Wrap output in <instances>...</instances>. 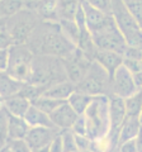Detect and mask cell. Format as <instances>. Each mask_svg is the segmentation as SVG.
<instances>
[{
    "label": "cell",
    "instance_id": "obj_1",
    "mask_svg": "<svg viewBox=\"0 0 142 152\" xmlns=\"http://www.w3.org/2000/svg\"><path fill=\"white\" fill-rule=\"evenodd\" d=\"M27 45L34 55H50L60 58H67L78 50L76 45L64 34L60 23L53 20H41Z\"/></svg>",
    "mask_w": 142,
    "mask_h": 152
},
{
    "label": "cell",
    "instance_id": "obj_2",
    "mask_svg": "<svg viewBox=\"0 0 142 152\" xmlns=\"http://www.w3.org/2000/svg\"><path fill=\"white\" fill-rule=\"evenodd\" d=\"M67 80L64 60L50 55H34L32 61V72L28 83L50 88L51 85Z\"/></svg>",
    "mask_w": 142,
    "mask_h": 152
},
{
    "label": "cell",
    "instance_id": "obj_3",
    "mask_svg": "<svg viewBox=\"0 0 142 152\" xmlns=\"http://www.w3.org/2000/svg\"><path fill=\"white\" fill-rule=\"evenodd\" d=\"M86 121L88 137L91 141H98L105 137L111 131V117H109V96L99 95L94 96L84 113Z\"/></svg>",
    "mask_w": 142,
    "mask_h": 152
},
{
    "label": "cell",
    "instance_id": "obj_4",
    "mask_svg": "<svg viewBox=\"0 0 142 152\" xmlns=\"http://www.w3.org/2000/svg\"><path fill=\"white\" fill-rule=\"evenodd\" d=\"M111 14L114 18L122 34L124 36L127 45L142 48V28L123 3V0H112Z\"/></svg>",
    "mask_w": 142,
    "mask_h": 152
},
{
    "label": "cell",
    "instance_id": "obj_5",
    "mask_svg": "<svg viewBox=\"0 0 142 152\" xmlns=\"http://www.w3.org/2000/svg\"><path fill=\"white\" fill-rule=\"evenodd\" d=\"M76 90L91 96L112 94V75L103 66L94 60L84 79L76 85Z\"/></svg>",
    "mask_w": 142,
    "mask_h": 152
},
{
    "label": "cell",
    "instance_id": "obj_6",
    "mask_svg": "<svg viewBox=\"0 0 142 152\" xmlns=\"http://www.w3.org/2000/svg\"><path fill=\"white\" fill-rule=\"evenodd\" d=\"M41 20L42 19L36 12L24 7L14 15L7 18L5 29L10 34L14 45L27 43L28 38Z\"/></svg>",
    "mask_w": 142,
    "mask_h": 152
},
{
    "label": "cell",
    "instance_id": "obj_7",
    "mask_svg": "<svg viewBox=\"0 0 142 152\" xmlns=\"http://www.w3.org/2000/svg\"><path fill=\"white\" fill-rule=\"evenodd\" d=\"M90 33L93 36L94 43L99 50L114 51L123 55L127 46H128L112 14L100 27H98L97 29L91 31Z\"/></svg>",
    "mask_w": 142,
    "mask_h": 152
},
{
    "label": "cell",
    "instance_id": "obj_8",
    "mask_svg": "<svg viewBox=\"0 0 142 152\" xmlns=\"http://www.w3.org/2000/svg\"><path fill=\"white\" fill-rule=\"evenodd\" d=\"M34 53L27 43H18L9 47V64L7 72L12 77L28 83L32 72V61Z\"/></svg>",
    "mask_w": 142,
    "mask_h": 152
},
{
    "label": "cell",
    "instance_id": "obj_9",
    "mask_svg": "<svg viewBox=\"0 0 142 152\" xmlns=\"http://www.w3.org/2000/svg\"><path fill=\"white\" fill-rule=\"evenodd\" d=\"M62 60H64L67 80L72 81L76 85L84 79L85 74L88 72L89 67H90V65L94 61L90 57H88L84 52L80 51L79 48L74 52V55H71L67 58H62Z\"/></svg>",
    "mask_w": 142,
    "mask_h": 152
},
{
    "label": "cell",
    "instance_id": "obj_10",
    "mask_svg": "<svg viewBox=\"0 0 142 152\" xmlns=\"http://www.w3.org/2000/svg\"><path fill=\"white\" fill-rule=\"evenodd\" d=\"M137 90V85L135 83L133 74L124 65H121L114 74L112 75V94L121 98H128L132 94H135ZM109 95V96H111Z\"/></svg>",
    "mask_w": 142,
    "mask_h": 152
},
{
    "label": "cell",
    "instance_id": "obj_11",
    "mask_svg": "<svg viewBox=\"0 0 142 152\" xmlns=\"http://www.w3.org/2000/svg\"><path fill=\"white\" fill-rule=\"evenodd\" d=\"M61 129L50 127H31L26 136V141L32 150L47 147L52 143L56 137L59 136Z\"/></svg>",
    "mask_w": 142,
    "mask_h": 152
},
{
    "label": "cell",
    "instance_id": "obj_12",
    "mask_svg": "<svg viewBox=\"0 0 142 152\" xmlns=\"http://www.w3.org/2000/svg\"><path fill=\"white\" fill-rule=\"evenodd\" d=\"M50 117L52 122H53L55 127H57L59 129L62 131V129H71L75 121L78 119L79 114L74 110V108L67 102H65L57 109H55L50 114Z\"/></svg>",
    "mask_w": 142,
    "mask_h": 152
},
{
    "label": "cell",
    "instance_id": "obj_13",
    "mask_svg": "<svg viewBox=\"0 0 142 152\" xmlns=\"http://www.w3.org/2000/svg\"><path fill=\"white\" fill-rule=\"evenodd\" d=\"M24 7L36 12L42 20L59 22L57 0H27Z\"/></svg>",
    "mask_w": 142,
    "mask_h": 152
},
{
    "label": "cell",
    "instance_id": "obj_14",
    "mask_svg": "<svg viewBox=\"0 0 142 152\" xmlns=\"http://www.w3.org/2000/svg\"><path fill=\"white\" fill-rule=\"evenodd\" d=\"M109 117H111V129L119 131L122 123L127 118L124 98L111 95L109 96Z\"/></svg>",
    "mask_w": 142,
    "mask_h": 152
},
{
    "label": "cell",
    "instance_id": "obj_15",
    "mask_svg": "<svg viewBox=\"0 0 142 152\" xmlns=\"http://www.w3.org/2000/svg\"><path fill=\"white\" fill-rule=\"evenodd\" d=\"M94 60L98 61L104 69H105L111 75L114 74V71L123 65V55L118 53L114 51H108V50H99L97 51Z\"/></svg>",
    "mask_w": 142,
    "mask_h": 152
},
{
    "label": "cell",
    "instance_id": "obj_16",
    "mask_svg": "<svg viewBox=\"0 0 142 152\" xmlns=\"http://www.w3.org/2000/svg\"><path fill=\"white\" fill-rule=\"evenodd\" d=\"M24 83L12 77L7 71H0V99H8L20 91Z\"/></svg>",
    "mask_w": 142,
    "mask_h": 152
},
{
    "label": "cell",
    "instance_id": "obj_17",
    "mask_svg": "<svg viewBox=\"0 0 142 152\" xmlns=\"http://www.w3.org/2000/svg\"><path fill=\"white\" fill-rule=\"evenodd\" d=\"M81 5L85 13V20H86V27L89 28V31H94L98 27H100L104 22L107 20V18L111 15L108 13H104L102 10H99L98 8L90 5L89 3H86L85 0H81Z\"/></svg>",
    "mask_w": 142,
    "mask_h": 152
},
{
    "label": "cell",
    "instance_id": "obj_18",
    "mask_svg": "<svg viewBox=\"0 0 142 152\" xmlns=\"http://www.w3.org/2000/svg\"><path fill=\"white\" fill-rule=\"evenodd\" d=\"M24 119L29 124V127H50V128H57L55 127L53 122H52L50 114H47L46 112L41 110L40 108H37L36 105H32L28 109V112L26 113Z\"/></svg>",
    "mask_w": 142,
    "mask_h": 152
},
{
    "label": "cell",
    "instance_id": "obj_19",
    "mask_svg": "<svg viewBox=\"0 0 142 152\" xmlns=\"http://www.w3.org/2000/svg\"><path fill=\"white\" fill-rule=\"evenodd\" d=\"M3 105L5 107L7 110L10 114H13V115L24 118L26 113L28 112V109L32 105V103L28 100V99H26L24 96H22V95L15 94L8 99H4Z\"/></svg>",
    "mask_w": 142,
    "mask_h": 152
},
{
    "label": "cell",
    "instance_id": "obj_20",
    "mask_svg": "<svg viewBox=\"0 0 142 152\" xmlns=\"http://www.w3.org/2000/svg\"><path fill=\"white\" fill-rule=\"evenodd\" d=\"M29 124L23 117H17L9 113V128H8V141L9 140H23L26 138Z\"/></svg>",
    "mask_w": 142,
    "mask_h": 152
},
{
    "label": "cell",
    "instance_id": "obj_21",
    "mask_svg": "<svg viewBox=\"0 0 142 152\" xmlns=\"http://www.w3.org/2000/svg\"><path fill=\"white\" fill-rule=\"evenodd\" d=\"M142 128L138 117H127L119 128V145L126 141L135 140Z\"/></svg>",
    "mask_w": 142,
    "mask_h": 152
},
{
    "label": "cell",
    "instance_id": "obj_22",
    "mask_svg": "<svg viewBox=\"0 0 142 152\" xmlns=\"http://www.w3.org/2000/svg\"><path fill=\"white\" fill-rule=\"evenodd\" d=\"M76 90V84H74L70 80H65L57 84L51 85L50 88L46 89V91L43 93L47 96L59 99V100H67L70 98V95Z\"/></svg>",
    "mask_w": 142,
    "mask_h": 152
},
{
    "label": "cell",
    "instance_id": "obj_23",
    "mask_svg": "<svg viewBox=\"0 0 142 152\" xmlns=\"http://www.w3.org/2000/svg\"><path fill=\"white\" fill-rule=\"evenodd\" d=\"M81 0H57V19L75 20V15L80 8Z\"/></svg>",
    "mask_w": 142,
    "mask_h": 152
},
{
    "label": "cell",
    "instance_id": "obj_24",
    "mask_svg": "<svg viewBox=\"0 0 142 152\" xmlns=\"http://www.w3.org/2000/svg\"><path fill=\"white\" fill-rule=\"evenodd\" d=\"M93 98L94 96H91V95H89V94L75 90V91L70 95V98L67 99V103L74 108V110L79 115H81V114L86 112V109L90 105Z\"/></svg>",
    "mask_w": 142,
    "mask_h": 152
},
{
    "label": "cell",
    "instance_id": "obj_25",
    "mask_svg": "<svg viewBox=\"0 0 142 152\" xmlns=\"http://www.w3.org/2000/svg\"><path fill=\"white\" fill-rule=\"evenodd\" d=\"M127 117H140L142 112V89L124 99Z\"/></svg>",
    "mask_w": 142,
    "mask_h": 152
},
{
    "label": "cell",
    "instance_id": "obj_26",
    "mask_svg": "<svg viewBox=\"0 0 142 152\" xmlns=\"http://www.w3.org/2000/svg\"><path fill=\"white\" fill-rule=\"evenodd\" d=\"M26 0H0V19H7L22 10Z\"/></svg>",
    "mask_w": 142,
    "mask_h": 152
},
{
    "label": "cell",
    "instance_id": "obj_27",
    "mask_svg": "<svg viewBox=\"0 0 142 152\" xmlns=\"http://www.w3.org/2000/svg\"><path fill=\"white\" fill-rule=\"evenodd\" d=\"M67 102V100H59V99H55V98H51V96H47V95H41L40 98H37L34 102L32 104L36 105L37 108H40L41 110L46 112L47 114H51L55 109H57L61 104Z\"/></svg>",
    "mask_w": 142,
    "mask_h": 152
},
{
    "label": "cell",
    "instance_id": "obj_28",
    "mask_svg": "<svg viewBox=\"0 0 142 152\" xmlns=\"http://www.w3.org/2000/svg\"><path fill=\"white\" fill-rule=\"evenodd\" d=\"M59 23L64 34L78 47L79 37H80V27L78 26V23L75 20H69V19H62V20H59Z\"/></svg>",
    "mask_w": 142,
    "mask_h": 152
},
{
    "label": "cell",
    "instance_id": "obj_29",
    "mask_svg": "<svg viewBox=\"0 0 142 152\" xmlns=\"http://www.w3.org/2000/svg\"><path fill=\"white\" fill-rule=\"evenodd\" d=\"M45 91H46V88H43V86H40V85H36L32 83H24L23 88L20 89V91L18 94L24 96L26 99H28L31 103H33L37 98L43 95Z\"/></svg>",
    "mask_w": 142,
    "mask_h": 152
},
{
    "label": "cell",
    "instance_id": "obj_30",
    "mask_svg": "<svg viewBox=\"0 0 142 152\" xmlns=\"http://www.w3.org/2000/svg\"><path fill=\"white\" fill-rule=\"evenodd\" d=\"M0 152H32V148L27 141L23 140H9L5 145H4Z\"/></svg>",
    "mask_w": 142,
    "mask_h": 152
},
{
    "label": "cell",
    "instance_id": "obj_31",
    "mask_svg": "<svg viewBox=\"0 0 142 152\" xmlns=\"http://www.w3.org/2000/svg\"><path fill=\"white\" fill-rule=\"evenodd\" d=\"M61 138H62L64 152H76L79 151L76 143V134L71 129L61 131Z\"/></svg>",
    "mask_w": 142,
    "mask_h": 152
},
{
    "label": "cell",
    "instance_id": "obj_32",
    "mask_svg": "<svg viewBox=\"0 0 142 152\" xmlns=\"http://www.w3.org/2000/svg\"><path fill=\"white\" fill-rule=\"evenodd\" d=\"M8 128H9V112L1 104L0 107V145L4 146L8 142Z\"/></svg>",
    "mask_w": 142,
    "mask_h": 152
},
{
    "label": "cell",
    "instance_id": "obj_33",
    "mask_svg": "<svg viewBox=\"0 0 142 152\" xmlns=\"http://www.w3.org/2000/svg\"><path fill=\"white\" fill-rule=\"evenodd\" d=\"M123 3L142 28V0H123Z\"/></svg>",
    "mask_w": 142,
    "mask_h": 152
},
{
    "label": "cell",
    "instance_id": "obj_34",
    "mask_svg": "<svg viewBox=\"0 0 142 152\" xmlns=\"http://www.w3.org/2000/svg\"><path fill=\"white\" fill-rule=\"evenodd\" d=\"M71 131H72L75 134H79V136H86L88 134L86 121H85V115H84V114H81V115L78 117V119L75 121L72 127H71Z\"/></svg>",
    "mask_w": 142,
    "mask_h": 152
},
{
    "label": "cell",
    "instance_id": "obj_35",
    "mask_svg": "<svg viewBox=\"0 0 142 152\" xmlns=\"http://www.w3.org/2000/svg\"><path fill=\"white\" fill-rule=\"evenodd\" d=\"M123 65H124L132 74H136V72L142 71V60L127 58V57H123Z\"/></svg>",
    "mask_w": 142,
    "mask_h": 152
},
{
    "label": "cell",
    "instance_id": "obj_36",
    "mask_svg": "<svg viewBox=\"0 0 142 152\" xmlns=\"http://www.w3.org/2000/svg\"><path fill=\"white\" fill-rule=\"evenodd\" d=\"M85 1L89 3L93 7L98 8L99 10L111 14V10H112V0H85Z\"/></svg>",
    "mask_w": 142,
    "mask_h": 152
},
{
    "label": "cell",
    "instance_id": "obj_37",
    "mask_svg": "<svg viewBox=\"0 0 142 152\" xmlns=\"http://www.w3.org/2000/svg\"><path fill=\"white\" fill-rule=\"evenodd\" d=\"M13 39L10 34L8 33L5 28L0 29V50H8L10 46H13Z\"/></svg>",
    "mask_w": 142,
    "mask_h": 152
},
{
    "label": "cell",
    "instance_id": "obj_38",
    "mask_svg": "<svg viewBox=\"0 0 142 152\" xmlns=\"http://www.w3.org/2000/svg\"><path fill=\"white\" fill-rule=\"evenodd\" d=\"M76 143H78L79 151H88V150L91 148L93 141L89 138L88 136H79V134H76Z\"/></svg>",
    "mask_w": 142,
    "mask_h": 152
},
{
    "label": "cell",
    "instance_id": "obj_39",
    "mask_svg": "<svg viewBox=\"0 0 142 152\" xmlns=\"http://www.w3.org/2000/svg\"><path fill=\"white\" fill-rule=\"evenodd\" d=\"M123 57H127V58H136V60H142V48L138 47H131L127 46V48L123 53Z\"/></svg>",
    "mask_w": 142,
    "mask_h": 152
},
{
    "label": "cell",
    "instance_id": "obj_40",
    "mask_svg": "<svg viewBox=\"0 0 142 152\" xmlns=\"http://www.w3.org/2000/svg\"><path fill=\"white\" fill-rule=\"evenodd\" d=\"M119 150H121V152H138L137 151L136 138L126 141V142H123V143H121L119 145Z\"/></svg>",
    "mask_w": 142,
    "mask_h": 152
},
{
    "label": "cell",
    "instance_id": "obj_41",
    "mask_svg": "<svg viewBox=\"0 0 142 152\" xmlns=\"http://www.w3.org/2000/svg\"><path fill=\"white\" fill-rule=\"evenodd\" d=\"M50 152H64L62 147V138H61V132L59 133V136L52 141V143L50 145Z\"/></svg>",
    "mask_w": 142,
    "mask_h": 152
},
{
    "label": "cell",
    "instance_id": "obj_42",
    "mask_svg": "<svg viewBox=\"0 0 142 152\" xmlns=\"http://www.w3.org/2000/svg\"><path fill=\"white\" fill-rule=\"evenodd\" d=\"M9 64V48L0 50V71H7Z\"/></svg>",
    "mask_w": 142,
    "mask_h": 152
},
{
    "label": "cell",
    "instance_id": "obj_43",
    "mask_svg": "<svg viewBox=\"0 0 142 152\" xmlns=\"http://www.w3.org/2000/svg\"><path fill=\"white\" fill-rule=\"evenodd\" d=\"M133 79H135V83L137 85V88L142 89V71L133 74Z\"/></svg>",
    "mask_w": 142,
    "mask_h": 152
},
{
    "label": "cell",
    "instance_id": "obj_44",
    "mask_svg": "<svg viewBox=\"0 0 142 152\" xmlns=\"http://www.w3.org/2000/svg\"><path fill=\"white\" fill-rule=\"evenodd\" d=\"M136 145H137V151L142 152V128L138 133V136L136 137Z\"/></svg>",
    "mask_w": 142,
    "mask_h": 152
},
{
    "label": "cell",
    "instance_id": "obj_45",
    "mask_svg": "<svg viewBox=\"0 0 142 152\" xmlns=\"http://www.w3.org/2000/svg\"><path fill=\"white\" fill-rule=\"evenodd\" d=\"M32 152H50V146L41 147V148H34V150H32Z\"/></svg>",
    "mask_w": 142,
    "mask_h": 152
},
{
    "label": "cell",
    "instance_id": "obj_46",
    "mask_svg": "<svg viewBox=\"0 0 142 152\" xmlns=\"http://www.w3.org/2000/svg\"><path fill=\"white\" fill-rule=\"evenodd\" d=\"M105 152H121V150H119V145H118V146H112L111 148H108Z\"/></svg>",
    "mask_w": 142,
    "mask_h": 152
},
{
    "label": "cell",
    "instance_id": "obj_47",
    "mask_svg": "<svg viewBox=\"0 0 142 152\" xmlns=\"http://www.w3.org/2000/svg\"><path fill=\"white\" fill-rule=\"evenodd\" d=\"M5 24H7V19H0V29L5 28Z\"/></svg>",
    "mask_w": 142,
    "mask_h": 152
},
{
    "label": "cell",
    "instance_id": "obj_48",
    "mask_svg": "<svg viewBox=\"0 0 142 152\" xmlns=\"http://www.w3.org/2000/svg\"><path fill=\"white\" fill-rule=\"evenodd\" d=\"M138 118H140V122H141V124H142V112H141V114H140Z\"/></svg>",
    "mask_w": 142,
    "mask_h": 152
},
{
    "label": "cell",
    "instance_id": "obj_49",
    "mask_svg": "<svg viewBox=\"0 0 142 152\" xmlns=\"http://www.w3.org/2000/svg\"><path fill=\"white\" fill-rule=\"evenodd\" d=\"M1 104H3V103H0V107H1Z\"/></svg>",
    "mask_w": 142,
    "mask_h": 152
},
{
    "label": "cell",
    "instance_id": "obj_50",
    "mask_svg": "<svg viewBox=\"0 0 142 152\" xmlns=\"http://www.w3.org/2000/svg\"><path fill=\"white\" fill-rule=\"evenodd\" d=\"M1 147H3V146H1V145H0V148H1Z\"/></svg>",
    "mask_w": 142,
    "mask_h": 152
},
{
    "label": "cell",
    "instance_id": "obj_51",
    "mask_svg": "<svg viewBox=\"0 0 142 152\" xmlns=\"http://www.w3.org/2000/svg\"><path fill=\"white\" fill-rule=\"evenodd\" d=\"M0 103H3V102H1V100H0Z\"/></svg>",
    "mask_w": 142,
    "mask_h": 152
},
{
    "label": "cell",
    "instance_id": "obj_52",
    "mask_svg": "<svg viewBox=\"0 0 142 152\" xmlns=\"http://www.w3.org/2000/svg\"><path fill=\"white\" fill-rule=\"evenodd\" d=\"M76 152H80V151H76Z\"/></svg>",
    "mask_w": 142,
    "mask_h": 152
},
{
    "label": "cell",
    "instance_id": "obj_53",
    "mask_svg": "<svg viewBox=\"0 0 142 152\" xmlns=\"http://www.w3.org/2000/svg\"><path fill=\"white\" fill-rule=\"evenodd\" d=\"M0 100H1V99H0Z\"/></svg>",
    "mask_w": 142,
    "mask_h": 152
},
{
    "label": "cell",
    "instance_id": "obj_54",
    "mask_svg": "<svg viewBox=\"0 0 142 152\" xmlns=\"http://www.w3.org/2000/svg\"><path fill=\"white\" fill-rule=\"evenodd\" d=\"M26 1H27V0H26Z\"/></svg>",
    "mask_w": 142,
    "mask_h": 152
}]
</instances>
